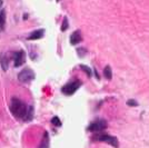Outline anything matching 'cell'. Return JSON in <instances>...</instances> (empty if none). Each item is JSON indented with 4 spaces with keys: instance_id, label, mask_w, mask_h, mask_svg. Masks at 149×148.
<instances>
[{
    "instance_id": "6da1fadb",
    "label": "cell",
    "mask_w": 149,
    "mask_h": 148,
    "mask_svg": "<svg viewBox=\"0 0 149 148\" xmlns=\"http://www.w3.org/2000/svg\"><path fill=\"white\" fill-rule=\"evenodd\" d=\"M10 111L16 118L24 119L27 111H28V106L20 99L13 98L11 99V104H10Z\"/></svg>"
},
{
    "instance_id": "7a4b0ae2",
    "label": "cell",
    "mask_w": 149,
    "mask_h": 148,
    "mask_svg": "<svg viewBox=\"0 0 149 148\" xmlns=\"http://www.w3.org/2000/svg\"><path fill=\"white\" fill-rule=\"evenodd\" d=\"M93 140H97V142H107V144H109L110 146H112V147H115V148L119 147L118 139H117L115 136L107 135V134H99V135L93 136Z\"/></svg>"
},
{
    "instance_id": "3957f363",
    "label": "cell",
    "mask_w": 149,
    "mask_h": 148,
    "mask_svg": "<svg viewBox=\"0 0 149 148\" xmlns=\"http://www.w3.org/2000/svg\"><path fill=\"white\" fill-rule=\"evenodd\" d=\"M35 76L36 75L30 68H25L18 74V80L22 84H28V82H30L31 80L35 79Z\"/></svg>"
},
{
    "instance_id": "277c9868",
    "label": "cell",
    "mask_w": 149,
    "mask_h": 148,
    "mask_svg": "<svg viewBox=\"0 0 149 148\" xmlns=\"http://www.w3.org/2000/svg\"><path fill=\"white\" fill-rule=\"evenodd\" d=\"M107 128V121L104 119H99V120H96L91 123L88 126V131H91V133H100L102 130H105Z\"/></svg>"
},
{
    "instance_id": "5b68a950",
    "label": "cell",
    "mask_w": 149,
    "mask_h": 148,
    "mask_svg": "<svg viewBox=\"0 0 149 148\" xmlns=\"http://www.w3.org/2000/svg\"><path fill=\"white\" fill-rule=\"evenodd\" d=\"M81 85V81L77 80V81H72V82H70V84H67V85H65V86L61 88V91L62 94H65V95H67V96H71V95H74L76 91H77V89L80 87Z\"/></svg>"
},
{
    "instance_id": "8992f818",
    "label": "cell",
    "mask_w": 149,
    "mask_h": 148,
    "mask_svg": "<svg viewBox=\"0 0 149 148\" xmlns=\"http://www.w3.org/2000/svg\"><path fill=\"white\" fill-rule=\"evenodd\" d=\"M26 61V52L24 50H19L13 55V65L15 67L22 66Z\"/></svg>"
},
{
    "instance_id": "52a82bcc",
    "label": "cell",
    "mask_w": 149,
    "mask_h": 148,
    "mask_svg": "<svg viewBox=\"0 0 149 148\" xmlns=\"http://www.w3.org/2000/svg\"><path fill=\"white\" fill-rule=\"evenodd\" d=\"M81 41H82V36H81V32L79 30L74 31V32L71 34V36H70V43L74 46V45L81 43Z\"/></svg>"
},
{
    "instance_id": "ba28073f",
    "label": "cell",
    "mask_w": 149,
    "mask_h": 148,
    "mask_svg": "<svg viewBox=\"0 0 149 148\" xmlns=\"http://www.w3.org/2000/svg\"><path fill=\"white\" fill-rule=\"evenodd\" d=\"M45 35V29H38V30L32 31L30 35L27 37L28 40H37V39H40L42 38Z\"/></svg>"
},
{
    "instance_id": "9c48e42d",
    "label": "cell",
    "mask_w": 149,
    "mask_h": 148,
    "mask_svg": "<svg viewBox=\"0 0 149 148\" xmlns=\"http://www.w3.org/2000/svg\"><path fill=\"white\" fill-rule=\"evenodd\" d=\"M0 64H1V67L3 70H7L8 69V64H9V59H8V55L2 52L0 55Z\"/></svg>"
},
{
    "instance_id": "30bf717a",
    "label": "cell",
    "mask_w": 149,
    "mask_h": 148,
    "mask_svg": "<svg viewBox=\"0 0 149 148\" xmlns=\"http://www.w3.org/2000/svg\"><path fill=\"white\" fill-rule=\"evenodd\" d=\"M5 25H6V10L1 9L0 10V30H5Z\"/></svg>"
},
{
    "instance_id": "8fae6325",
    "label": "cell",
    "mask_w": 149,
    "mask_h": 148,
    "mask_svg": "<svg viewBox=\"0 0 149 148\" xmlns=\"http://www.w3.org/2000/svg\"><path fill=\"white\" fill-rule=\"evenodd\" d=\"M32 118H33V107L32 106H28V111L26 114L24 120H25L26 123H29Z\"/></svg>"
},
{
    "instance_id": "7c38bea8",
    "label": "cell",
    "mask_w": 149,
    "mask_h": 148,
    "mask_svg": "<svg viewBox=\"0 0 149 148\" xmlns=\"http://www.w3.org/2000/svg\"><path fill=\"white\" fill-rule=\"evenodd\" d=\"M39 148H49V135H48L47 131H45L44 139H42V142L40 144Z\"/></svg>"
},
{
    "instance_id": "4fadbf2b",
    "label": "cell",
    "mask_w": 149,
    "mask_h": 148,
    "mask_svg": "<svg viewBox=\"0 0 149 148\" xmlns=\"http://www.w3.org/2000/svg\"><path fill=\"white\" fill-rule=\"evenodd\" d=\"M104 76H105L107 79H111L112 74H111V69H110L109 66H106V67L104 68Z\"/></svg>"
},
{
    "instance_id": "5bb4252c",
    "label": "cell",
    "mask_w": 149,
    "mask_h": 148,
    "mask_svg": "<svg viewBox=\"0 0 149 148\" xmlns=\"http://www.w3.org/2000/svg\"><path fill=\"white\" fill-rule=\"evenodd\" d=\"M51 124H52L54 126H56V127H59V126H61V121H60L59 117H57V116H55V117L51 118Z\"/></svg>"
},
{
    "instance_id": "9a60e30c",
    "label": "cell",
    "mask_w": 149,
    "mask_h": 148,
    "mask_svg": "<svg viewBox=\"0 0 149 148\" xmlns=\"http://www.w3.org/2000/svg\"><path fill=\"white\" fill-rule=\"evenodd\" d=\"M68 18L67 17H63V20H62V26H61V31H66L68 29Z\"/></svg>"
},
{
    "instance_id": "2e32d148",
    "label": "cell",
    "mask_w": 149,
    "mask_h": 148,
    "mask_svg": "<svg viewBox=\"0 0 149 148\" xmlns=\"http://www.w3.org/2000/svg\"><path fill=\"white\" fill-rule=\"evenodd\" d=\"M80 67L82 68V70H84V71H86V73H87L89 77L91 76V71H90V69H89V67H87V66H85V65H80Z\"/></svg>"
},
{
    "instance_id": "e0dca14e",
    "label": "cell",
    "mask_w": 149,
    "mask_h": 148,
    "mask_svg": "<svg viewBox=\"0 0 149 148\" xmlns=\"http://www.w3.org/2000/svg\"><path fill=\"white\" fill-rule=\"evenodd\" d=\"M127 105L132 106V107H136V106H138V103H137L136 100H132V99H131V100H128V101H127Z\"/></svg>"
},
{
    "instance_id": "ac0fdd59",
    "label": "cell",
    "mask_w": 149,
    "mask_h": 148,
    "mask_svg": "<svg viewBox=\"0 0 149 148\" xmlns=\"http://www.w3.org/2000/svg\"><path fill=\"white\" fill-rule=\"evenodd\" d=\"M77 52H78V55L80 56V57H82L86 54V50L84 49V48H79V49H77Z\"/></svg>"
},
{
    "instance_id": "d6986e66",
    "label": "cell",
    "mask_w": 149,
    "mask_h": 148,
    "mask_svg": "<svg viewBox=\"0 0 149 148\" xmlns=\"http://www.w3.org/2000/svg\"><path fill=\"white\" fill-rule=\"evenodd\" d=\"M1 7H2V0H0V10H1Z\"/></svg>"
},
{
    "instance_id": "ffe728a7",
    "label": "cell",
    "mask_w": 149,
    "mask_h": 148,
    "mask_svg": "<svg viewBox=\"0 0 149 148\" xmlns=\"http://www.w3.org/2000/svg\"><path fill=\"white\" fill-rule=\"evenodd\" d=\"M57 1H59V0H57Z\"/></svg>"
}]
</instances>
